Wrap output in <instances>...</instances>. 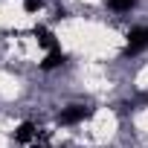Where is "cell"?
I'll use <instances>...</instances> for the list:
<instances>
[{
	"label": "cell",
	"instance_id": "5",
	"mask_svg": "<svg viewBox=\"0 0 148 148\" xmlns=\"http://www.w3.org/2000/svg\"><path fill=\"white\" fill-rule=\"evenodd\" d=\"M67 61V55L61 52V49H49V55L41 61V70H55V67H61Z\"/></svg>",
	"mask_w": 148,
	"mask_h": 148
},
{
	"label": "cell",
	"instance_id": "2",
	"mask_svg": "<svg viewBox=\"0 0 148 148\" xmlns=\"http://www.w3.org/2000/svg\"><path fill=\"white\" fill-rule=\"evenodd\" d=\"M148 49V26H139V29H131L128 35V44H125V55H136Z\"/></svg>",
	"mask_w": 148,
	"mask_h": 148
},
{
	"label": "cell",
	"instance_id": "3",
	"mask_svg": "<svg viewBox=\"0 0 148 148\" xmlns=\"http://www.w3.org/2000/svg\"><path fill=\"white\" fill-rule=\"evenodd\" d=\"M38 139H44V136L38 134V128H35L32 122H23V125L15 131V142H21V145H26V142H38Z\"/></svg>",
	"mask_w": 148,
	"mask_h": 148
},
{
	"label": "cell",
	"instance_id": "7",
	"mask_svg": "<svg viewBox=\"0 0 148 148\" xmlns=\"http://www.w3.org/2000/svg\"><path fill=\"white\" fill-rule=\"evenodd\" d=\"M41 6H44V0H23V9H26L29 15H32V12H38Z\"/></svg>",
	"mask_w": 148,
	"mask_h": 148
},
{
	"label": "cell",
	"instance_id": "6",
	"mask_svg": "<svg viewBox=\"0 0 148 148\" xmlns=\"http://www.w3.org/2000/svg\"><path fill=\"white\" fill-rule=\"evenodd\" d=\"M108 3H110L113 12H131L136 6V0H108Z\"/></svg>",
	"mask_w": 148,
	"mask_h": 148
},
{
	"label": "cell",
	"instance_id": "1",
	"mask_svg": "<svg viewBox=\"0 0 148 148\" xmlns=\"http://www.w3.org/2000/svg\"><path fill=\"white\" fill-rule=\"evenodd\" d=\"M90 116H93V108H87V105H70V108H64L58 113V122L61 125H79V122H84Z\"/></svg>",
	"mask_w": 148,
	"mask_h": 148
},
{
	"label": "cell",
	"instance_id": "4",
	"mask_svg": "<svg viewBox=\"0 0 148 148\" xmlns=\"http://www.w3.org/2000/svg\"><path fill=\"white\" fill-rule=\"evenodd\" d=\"M32 35L38 38V44H41V47H47V49H58V47H55V35H52L47 26H35V29H32Z\"/></svg>",
	"mask_w": 148,
	"mask_h": 148
}]
</instances>
